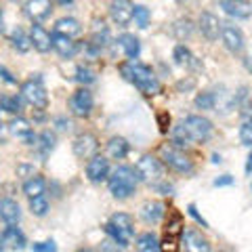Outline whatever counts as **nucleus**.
Wrapping results in <instances>:
<instances>
[{
	"label": "nucleus",
	"instance_id": "6ab92c4d",
	"mask_svg": "<svg viewBox=\"0 0 252 252\" xmlns=\"http://www.w3.org/2000/svg\"><path fill=\"white\" fill-rule=\"evenodd\" d=\"M51 38H53V49L57 51L61 57H72L76 53V42L69 36H63V34H57V32H55Z\"/></svg>",
	"mask_w": 252,
	"mask_h": 252
},
{
	"label": "nucleus",
	"instance_id": "49530a36",
	"mask_svg": "<svg viewBox=\"0 0 252 252\" xmlns=\"http://www.w3.org/2000/svg\"><path fill=\"white\" fill-rule=\"evenodd\" d=\"M246 172H248V175L252 172V152H250V156H248V162H246Z\"/></svg>",
	"mask_w": 252,
	"mask_h": 252
},
{
	"label": "nucleus",
	"instance_id": "c85d7f7f",
	"mask_svg": "<svg viewBox=\"0 0 252 252\" xmlns=\"http://www.w3.org/2000/svg\"><path fill=\"white\" fill-rule=\"evenodd\" d=\"M137 250H141V252H156V250H160V242H158L156 235L143 233V235H139V240H137Z\"/></svg>",
	"mask_w": 252,
	"mask_h": 252
},
{
	"label": "nucleus",
	"instance_id": "20e7f679",
	"mask_svg": "<svg viewBox=\"0 0 252 252\" xmlns=\"http://www.w3.org/2000/svg\"><path fill=\"white\" fill-rule=\"evenodd\" d=\"M181 124H183V128L187 130L191 143H204V141H208L212 135V122L204 116H187Z\"/></svg>",
	"mask_w": 252,
	"mask_h": 252
},
{
	"label": "nucleus",
	"instance_id": "9b49d317",
	"mask_svg": "<svg viewBox=\"0 0 252 252\" xmlns=\"http://www.w3.org/2000/svg\"><path fill=\"white\" fill-rule=\"evenodd\" d=\"M132 11H135V4L130 0H114L109 4V15L118 26H128L132 21Z\"/></svg>",
	"mask_w": 252,
	"mask_h": 252
},
{
	"label": "nucleus",
	"instance_id": "a211bd4d",
	"mask_svg": "<svg viewBox=\"0 0 252 252\" xmlns=\"http://www.w3.org/2000/svg\"><path fill=\"white\" fill-rule=\"evenodd\" d=\"M183 244H185V248L191 252H208L210 250V244L202 238V233L193 231V229L183 231Z\"/></svg>",
	"mask_w": 252,
	"mask_h": 252
},
{
	"label": "nucleus",
	"instance_id": "1a4fd4ad",
	"mask_svg": "<svg viewBox=\"0 0 252 252\" xmlns=\"http://www.w3.org/2000/svg\"><path fill=\"white\" fill-rule=\"evenodd\" d=\"M86 177L93 183H103L109 177V160L103 156L94 154L93 158H89V164H86Z\"/></svg>",
	"mask_w": 252,
	"mask_h": 252
},
{
	"label": "nucleus",
	"instance_id": "c03bdc74",
	"mask_svg": "<svg viewBox=\"0 0 252 252\" xmlns=\"http://www.w3.org/2000/svg\"><path fill=\"white\" fill-rule=\"evenodd\" d=\"M0 76H2V78H4V80H6V82H11V84H15V78H11V74H9V72H6V69H4V67H0Z\"/></svg>",
	"mask_w": 252,
	"mask_h": 252
},
{
	"label": "nucleus",
	"instance_id": "4be33fe9",
	"mask_svg": "<svg viewBox=\"0 0 252 252\" xmlns=\"http://www.w3.org/2000/svg\"><path fill=\"white\" fill-rule=\"evenodd\" d=\"M118 44H120V49L124 51V55L128 59H137L139 53H141V44H139V38H135L132 34H122L118 38Z\"/></svg>",
	"mask_w": 252,
	"mask_h": 252
},
{
	"label": "nucleus",
	"instance_id": "dca6fc26",
	"mask_svg": "<svg viewBox=\"0 0 252 252\" xmlns=\"http://www.w3.org/2000/svg\"><path fill=\"white\" fill-rule=\"evenodd\" d=\"M220 9L229 15V17H235V19H248L252 15L248 0H223Z\"/></svg>",
	"mask_w": 252,
	"mask_h": 252
},
{
	"label": "nucleus",
	"instance_id": "c756f323",
	"mask_svg": "<svg viewBox=\"0 0 252 252\" xmlns=\"http://www.w3.org/2000/svg\"><path fill=\"white\" fill-rule=\"evenodd\" d=\"M55 141H57V139H55V135H53L51 130H44L42 135L38 137V143L36 145H38V149H40V156L42 158H46L55 149Z\"/></svg>",
	"mask_w": 252,
	"mask_h": 252
},
{
	"label": "nucleus",
	"instance_id": "72a5a7b5",
	"mask_svg": "<svg viewBox=\"0 0 252 252\" xmlns=\"http://www.w3.org/2000/svg\"><path fill=\"white\" fill-rule=\"evenodd\" d=\"M195 107L204 109V112L215 109V93H202V94H198V97H195Z\"/></svg>",
	"mask_w": 252,
	"mask_h": 252
},
{
	"label": "nucleus",
	"instance_id": "6e6552de",
	"mask_svg": "<svg viewBox=\"0 0 252 252\" xmlns=\"http://www.w3.org/2000/svg\"><path fill=\"white\" fill-rule=\"evenodd\" d=\"M93 93L89 89H78L72 99H69V109H72V114L78 116V118H86L91 112H93Z\"/></svg>",
	"mask_w": 252,
	"mask_h": 252
},
{
	"label": "nucleus",
	"instance_id": "bb28decb",
	"mask_svg": "<svg viewBox=\"0 0 252 252\" xmlns=\"http://www.w3.org/2000/svg\"><path fill=\"white\" fill-rule=\"evenodd\" d=\"M9 130H11V135L19 137V139H26L28 135H32V126L28 120H23V118H13L9 124Z\"/></svg>",
	"mask_w": 252,
	"mask_h": 252
},
{
	"label": "nucleus",
	"instance_id": "4468645a",
	"mask_svg": "<svg viewBox=\"0 0 252 252\" xmlns=\"http://www.w3.org/2000/svg\"><path fill=\"white\" fill-rule=\"evenodd\" d=\"M220 38H223L225 46L231 53H242L244 51V34L235 26H223L220 28Z\"/></svg>",
	"mask_w": 252,
	"mask_h": 252
},
{
	"label": "nucleus",
	"instance_id": "f3484780",
	"mask_svg": "<svg viewBox=\"0 0 252 252\" xmlns=\"http://www.w3.org/2000/svg\"><path fill=\"white\" fill-rule=\"evenodd\" d=\"M0 219L4 220L6 225H17L21 220V208L19 204L11 200V198H4L0 200Z\"/></svg>",
	"mask_w": 252,
	"mask_h": 252
},
{
	"label": "nucleus",
	"instance_id": "58836bf2",
	"mask_svg": "<svg viewBox=\"0 0 252 252\" xmlns=\"http://www.w3.org/2000/svg\"><path fill=\"white\" fill-rule=\"evenodd\" d=\"M32 248H34L36 252H53V250H57L55 242H40V244H34Z\"/></svg>",
	"mask_w": 252,
	"mask_h": 252
},
{
	"label": "nucleus",
	"instance_id": "a19ab883",
	"mask_svg": "<svg viewBox=\"0 0 252 252\" xmlns=\"http://www.w3.org/2000/svg\"><path fill=\"white\" fill-rule=\"evenodd\" d=\"M187 210H189V215H191V217H193L195 220H198V223H200L202 227H208V223H206V220H204V219H202V217L198 215V210H195V206H193V204H191V206H189Z\"/></svg>",
	"mask_w": 252,
	"mask_h": 252
},
{
	"label": "nucleus",
	"instance_id": "f704fd0d",
	"mask_svg": "<svg viewBox=\"0 0 252 252\" xmlns=\"http://www.w3.org/2000/svg\"><path fill=\"white\" fill-rule=\"evenodd\" d=\"M240 141H242V145L252 147V118L250 120H244V124L240 126Z\"/></svg>",
	"mask_w": 252,
	"mask_h": 252
},
{
	"label": "nucleus",
	"instance_id": "f03ea898",
	"mask_svg": "<svg viewBox=\"0 0 252 252\" xmlns=\"http://www.w3.org/2000/svg\"><path fill=\"white\" fill-rule=\"evenodd\" d=\"M107 183H109V191H112L114 198L126 200V198H130V195L135 193L139 179H137L135 168H130V166H118L112 172V177H107Z\"/></svg>",
	"mask_w": 252,
	"mask_h": 252
},
{
	"label": "nucleus",
	"instance_id": "39448f33",
	"mask_svg": "<svg viewBox=\"0 0 252 252\" xmlns=\"http://www.w3.org/2000/svg\"><path fill=\"white\" fill-rule=\"evenodd\" d=\"M21 97L34 109H46L49 107V94H46V89L38 80L23 82L21 84Z\"/></svg>",
	"mask_w": 252,
	"mask_h": 252
},
{
	"label": "nucleus",
	"instance_id": "393cba45",
	"mask_svg": "<svg viewBox=\"0 0 252 252\" xmlns=\"http://www.w3.org/2000/svg\"><path fill=\"white\" fill-rule=\"evenodd\" d=\"M46 189V181L42 177H34L32 175V179H28L26 183H23V193L28 195V198H36V195H42Z\"/></svg>",
	"mask_w": 252,
	"mask_h": 252
},
{
	"label": "nucleus",
	"instance_id": "de8ad7c7",
	"mask_svg": "<svg viewBox=\"0 0 252 252\" xmlns=\"http://www.w3.org/2000/svg\"><path fill=\"white\" fill-rule=\"evenodd\" d=\"M57 2H59V4H69L72 0H57Z\"/></svg>",
	"mask_w": 252,
	"mask_h": 252
},
{
	"label": "nucleus",
	"instance_id": "f8f14e48",
	"mask_svg": "<svg viewBox=\"0 0 252 252\" xmlns=\"http://www.w3.org/2000/svg\"><path fill=\"white\" fill-rule=\"evenodd\" d=\"M23 11H26V15L34 23H40L46 17H51L53 4H51V0H28L26 6H23Z\"/></svg>",
	"mask_w": 252,
	"mask_h": 252
},
{
	"label": "nucleus",
	"instance_id": "5701e85b",
	"mask_svg": "<svg viewBox=\"0 0 252 252\" xmlns=\"http://www.w3.org/2000/svg\"><path fill=\"white\" fill-rule=\"evenodd\" d=\"M128 141H126L124 137H112L107 143V154L114 158V160H122V158L128 156Z\"/></svg>",
	"mask_w": 252,
	"mask_h": 252
},
{
	"label": "nucleus",
	"instance_id": "79ce46f5",
	"mask_svg": "<svg viewBox=\"0 0 252 252\" xmlns=\"http://www.w3.org/2000/svg\"><path fill=\"white\" fill-rule=\"evenodd\" d=\"M57 124H59L57 128H59V130H63V132L72 128V122H69V120H63V118H57Z\"/></svg>",
	"mask_w": 252,
	"mask_h": 252
},
{
	"label": "nucleus",
	"instance_id": "0eeeda50",
	"mask_svg": "<svg viewBox=\"0 0 252 252\" xmlns=\"http://www.w3.org/2000/svg\"><path fill=\"white\" fill-rule=\"evenodd\" d=\"M135 172H137V179L139 181L152 183V181H158V179L162 177V162L158 160V158H154V156H143L137 162Z\"/></svg>",
	"mask_w": 252,
	"mask_h": 252
},
{
	"label": "nucleus",
	"instance_id": "cd10ccee",
	"mask_svg": "<svg viewBox=\"0 0 252 252\" xmlns=\"http://www.w3.org/2000/svg\"><path fill=\"white\" fill-rule=\"evenodd\" d=\"M11 42L13 46L17 49L19 53H28L32 49V40H30V36H26V32H23L21 28H17L13 32V36H11Z\"/></svg>",
	"mask_w": 252,
	"mask_h": 252
},
{
	"label": "nucleus",
	"instance_id": "2f4dec72",
	"mask_svg": "<svg viewBox=\"0 0 252 252\" xmlns=\"http://www.w3.org/2000/svg\"><path fill=\"white\" fill-rule=\"evenodd\" d=\"M0 112L6 114H19L21 112V103L17 97H2L0 99Z\"/></svg>",
	"mask_w": 252,
	"mask_h": 252
},
{
	"label": "nucleus",
	"instance_id": "c9c22d12",
	"mask_svg": "<svg viewBox=\"0 0 252 252\" xmlns=\"http://www.w3.org/2000/svg\"><path fill=\"white\" fill-rule=\"evenodd\" d=\"M132 19L137 21L139 28H147V23H149V11L145 9L143 4H137L135 11H132Z\"/></svg>",
	"mask_w": 252,
	"mask_h": 252
},
{
	"label": "nucleus",
	"instance_id": "f257e3e1",
	"mask_svg": "<svg viewBox=\"0 0 252 252\" xmlns=\"http://www.w3.org/2000/svg\"><path fill=\"white\" fill-rule=\"evenodd\" d=\"M120 74L124 76V80L135 84L143 94H149V97H152V94L160 93V82H158V78L154 76V72L147 65H143V63H139L135 59L122 63Z\"/></svg>",
	"mask_w": 252,
	"mask_h": 252
},
{
	"label": "nucleus",
	"instance_id": "ea45409f",
	"mask_svg": "<svg viewBox=\"0 0 252 252\" xmlns=\"http://www.w3.org/2000/svg\"><path fill=\"white\" fill-rule=\"evenodd\" d=\"M158 122H160V130H162V132L168 130V122H170L168 114H160V116H158Z\"/></svg>",
	"mask_w": 252,
	"mask_h": 252
},
{
	"label": "nucleus",
	"instance_id": "aec40b11",
	"mask_svg": "<svg viewBox=\"0 0 252 252\" xmlns=\"http://www.w3.org/2000/svg\"><path fill=\"white\" fill-rule=\"evenodd\" d=\"M55 32H57V34L74 38V36H78L82 32V26H80V21L74 19V17H61L57 23H55Z\"/></svg>",
	"mask_w": 252,
	"mask_h": 252
},
{
	"label": "nucleus",
	"instance_id": "a18cd8bd",
	"mask_svg": "<svg viewBox=\"0 0 252 252\" xmlns=\"http://www.w3.org/2000/svg\"><path fill=\"white\" fill-rule=\"evenodd\" d=\"M4 137H6V126H4L2 122H0V143L4 141Z\"/></svg>",
	"mask_w": 252,
	"mask_h": 252
},
{
	"label": "nucleus",
	"instance_id": "8fccbe9b",
	"mask_svg": "<svg viewBox=\"0 0 252 252\" xmlns=\"http://www.w3.org/2000/svg\"><path fill=\"white\" fill-rule=\"evenodd\" d=\"M0 250H2V240H0Z\"/></svg>",
	"mask_w": 252,
	"mask_h": 252
},
{
	"label": "nucleus",
	"instance_id": "a878e982",
	"mask_svg": "<svg viewBox=\"0 0 252 252\" xmlns=\"http://www.w3.org/2000/svg\"><path fill=\"white\" fill-rule=\"evenodd\" d=\"M172 57H175V63H177V65H181V67H193V65H198V63L193 61L191 51H189L185 44H177L175 46V53H172Z\"/></svg>",
	"mask_w": 252,
	"mask_h": 252
},
{
	"label": "nucleus",
	"instance_id": "2eb2a0df",
	"mask_svg": "<svg viewBox=\"0 0 252 252\" xmlns=\"http://www.w3.org/2000/svg\"><path fill=\"white\" fill-rule=\"evenodd\" d=\"M30 40H32V46H34L38 53H49L53 49V38H51V34L42 26H38V23H36V26H32Z\"/></svg>",
	"mask_w": 252,
	"mask_h": 252
},
{
	"label": "nucleus",
	"instance_id": "473e14b6",
	"mask_svg": "<svg viewBox=\"0 0 252 252\" xmlns=\"http://www.w3.org/2000/svg\"><path fill=\"white\" fill-rule=\"evenodd\" d=\"M172 143H175L177 147H187L191 145V139H189L187 130L183 128V124H179L175 130H172Z\"/></svg>",
	"mask_w": 252,
	"mask_h": 252
},
{
	"label": "nucleus",
	"instance_id": "3c124183",
	"mask_svg": "<svg viewBox=\"0 0 252 252\" xmlns=\"http://www.w3.org/2000/svg\"><path fill=\"white\" fill-rule=\"evenodd\" d=\"M179 2H183V0H179Z\"/></svg>",
	"mask_w": 252,
	"mask_h": 252
},
{
	"label": "nucleus",
	"instance_id": "7ed1b4c3",
	"mask_svg": "<svg viewBox=\"0 0 252 252\" xmlns=\"http://www.w3.org/2000/svg\"><path fill=\"white\" fill-rule=\"evenodd\" d=\"M105 231L112 235L114 242L120 248H126L132 240V233H135V227H132V217L124 215V212H116V215L109 219V223L105 225Z\"/></svg>",
	"mask_w": 252,
	"mask_h": 252
},
{
	"label": "nucleus",
	"instance_id": "37998d69",
	"mask_svg": "<svg viewBox=\"0 0 252 252\" xmlns=\"http://www.w3.org/2000/svg\"><path fill=\"white\" fill-rule=\"evenodd\" d=\"M231 183H233V179H231L229 175H225V177H220V179L215 181V185H217V187H220V185H231Z\"/></svg>",
	"mask_w": 252,
	"mask_h": 252
},
{
	"label": "nucleus",
	"instance_id": "b1692460",
	"mask_svg": "<svg viewBox=\"0 0 252 252\" xmlns=\"http://www.w3.org/2000/svg\"><path fill=\"white\" fill-rule=\"evenodd\" d=\"M164 212H166V208H164L162 202H147V204H143L141 215H143V219L147 220V223H160Z\"/></svg>",
	"mask_w": 252,
	"mask_h": 252
},
{
	"label": "nucleus",
	"instance_id": "412c9836",
	"mask_svg": "<svg viewBox=\"0 0 252 252\" xmlns=\"http://www.w3.org/2000/svg\"><path fill=\"white\" fill-rule=\"evenodd\" d=\"M2 244H6V246L13 248V250H21L26 246V235H23L15 225H9L2 233Z\"/></svg>",
	"mask_w": 252,
	"mask_h": 252
},
{
	"label": "nucleus",
	"instance_id": "ddd939ff",
	"mask_svg": "<svg viewBox=\"0 0 252 252\" xmlns=\"http://www.w3.org/2000/svg\"><path fill=\"white\" fill-rule=\"evenodd\" d=\"M198 26H200V32L208 38V40H217V38L220 36V28H223V23L219 21L217 15H212V13L206 11V13L200 15Z\"/></svg>",
	"mask_w": 252,
	"mask_h": 252
},
{
	"label": "nucleus",
	"instance_id": "09e8293b",
	"mask_svg": "<svg viewBox=\"0 0 252 252\" xmlns=\"http://www.w3.org/2000/svg\"><path fill=\"white\" fill-rule=\"evenodd\" d=\"M248 69H250V72H252V61H250V63H248Z\"/></svg>",
	"mask_w": 252,
	"mask_h": 252
},
{
	"label": "nucleus",
	"instance_id": "7c9ffc66",
	"mask_svg": "<svg viewBox=\"0 0 252 252\" xmlns=\"http://www.w3.org/2000/svg\"><path fill=\"white\" fill-rule=\"evenodd\" d=\"M30 210L34 217H44L49 212V200L42 195H36V198H30Z\"/></svg>",
	"mask_w": 252,
	"mask_h": 252
},
{
	"label": "nucleus",
	"instance_id": "423d86ee",
	"mask_svg": "<svg viewBox=\"0 0 252 252\" xmlns=\"http://www.w3.org/2000/svg\"><path fill=\"white\" fill-rule=\"evenodd\" d=\"M160 156H162L164 164L177 172H191V168H193V162L189 160V156H185V152H181L177 147L164 145L160 149Z\"/></svg>",
	"mask_w": 252,
	"mask_h": 252
},
{
	"label": "nucleus",
	"instance_id": "9d476101",
	"mask_svg": "<svg viewBox=\"0 0 252 252\" xmlns=\"http://www.w3.org/2000/svg\"><path fill=\"white\" fill-rule=\"evenodd\" d=\"M99 149V139L91 135V132H82V135H78L74 139V154L80 158V160H89L97 154Z\"/></svg>",
	"mask_w": 252,
	"mask_h": 252
},
{
	"label": "nucleus",
	"instance_id": "e433bc0d",
	"mask_svg": "<svg viewBox=\"0 0 252 252\" xmlns=\"http://www.w3.org/2000/svg\"><path fill=\"white\" fill-rule=\"evenodd\" d=\"M76 80L78 82H82V84H91L94 82V72H91L89 67H78V72H76Z\"/></svg>",
	"mask_w": 252,
	"mask_h": 252
},
{
	"label": "nucleus",
	"instance_id": "4c0bfd02",
	"mask_svg": "<svg viewBox=\"0 0 252 252\" xmlns=\"http://www.w3.org/2000/svg\"><path fill=\"white\" fill-rule=\"evenodd\" d=\"M175 32H177V36H179V38L189 36V34H191V21H189V19H185V21H183V19L177 21Z\"/></svg>",
	"mask_w": 252,
	"mask_h": 252
}]
</instances>
